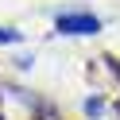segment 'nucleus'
<instances>
[{"label": "nucleus", "mask_w": 120, "mask_h": 120, "mask_svg": "<svg viewBox=\"0 0 120 120\" xmlns=\"http://www.w3.org/2000/svg\"><path fill=\"white\" fill-rule=\"evenodd\" d=\"M54 31L58 35H97L101 31V16H93V12H58Z\"/></svg>", "instance_id": "f257e3e1"}, {"label": "nucleus", "mask_w": 120, "mask_h": 120, "mask_svg": "<svg viewBox=\"0 0 120 120\" xmlns=\"http://www.w3.org/2000/svg\"><path fill=\"white\" fill-rule=\"evenodd\" d=\"M81 109H85L89 120H97V116H105V112H109V101H105V97H85V105H81Z\"/></svg>", "instance_id": "f03ea898"}, {"label": "nucleus", "mask_w": 120, "mask_h": 120, "mask_svg": "<svg viewBox=\"0 0 120 120\" xmlns=\"http://www.w3.org/2000/svg\"><path fill=\"white\" fill-rule=\"evenodd\" d=\"M23 35L19 31H12V27H0V47H12V43H19Z\"/></svg>", "instance_id": "7ed1b4c3"}, {"label": "nucleus", "mask_w": 120, "mask_h": 120, "mask_svg": "<svg viewBox=\"0 0 120 120\" xmlns=\"http://www.w3.org/2000/svg\"><path fill=\"white\" fill-rule=\"evenodd\" d=\"M105 66H109V74L120 81V58H109V54H105Z\"/></svg>", "instance_id": "20e7f679"}, {"label": "nucleus", "mask_w": 120, "mask_h": 120, "mask_svg": "<svg viewBox=\"0 0 120 120\" xmlns=\"http://www.w3.org/2000/svg\"><path fill=\"white\" fill-rule=\"evenodd\" d=\"M0 120H4V112H0Z\"/></svg>", "instance_id": "39448f33"}]
</instances>
